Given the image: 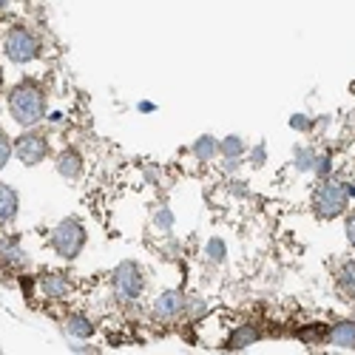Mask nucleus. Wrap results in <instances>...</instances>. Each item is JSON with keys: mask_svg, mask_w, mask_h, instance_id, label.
<instances>
[{"mask_svg": "<svg viewBox=\"0 0 355 355\" xmlns=\"http://www.w3.org/2000/svg\"><path fill=\"white\" fill-rule=\"evenodd\" d=\"M6 111L12 123L23 128H35L46 120L49 114V92L46 85L35 77H23L12 88H6Z\"/></svg>", "mask_w": 355, "mask_h": 355, "instance_id": "obj_1", "label": "nucleus"}, {"mask_svg": "<svg viewBox=\"0 0 355 355\" xmlns=\"http://www.w3.org/2000/svg\"><path fill=\"white\" fill-rule=\"evenodd\" d=\"M3 54H6V60L15 63V66L37 63L43 57V37L28 23L15 20L3 32Z\"/></svg>", "mask_w": 355, "mask_h": 355, "instance_id": "obj_2", "label": "nucleus"}, {"mask_svg": "<svg viewBox=\"0 0 355 355\" xmlns=\"http://www.w3.org/2000/svg\"><path fill=\"white\" fill-rule=\"evenodd\" d=\"M85 245H88V230L77 216L60 219L49 233V248L54 250L57 259H63V261H77L83 256Z\"/></svg>", "mask_w": 355, "mask_h": 355, "instance_id": "obj_3", "label": "nucleus"}, {"mask_svg": "<svg viewBox=\"0 0 355 355\" xmlns=\"http://www.w3.org/2000/svg\"><path fill=\"white\" fill-rule=\"evenodd\" d=\"M349 208V196H347V180L341 176H330V180H324L315 191H313V211L318 219L324 222H333L338 216H344Z\"/></svg>", "mask_w": 355, "mask_h": 355, "instance_id": "obj_4", "label": "nucleus"}, {"mask_svg": "<svg viewBox=\"0 0 355 355\" xmlns=\"http://www.w3.org/2000/svg\"><path fill=\"white\" fill-rule=\"evenodd\" d=\"M145 268L139 261L134 259H125L120 261L116 268L111 270V293H114V299L120 302V304H134L142 299V293H145Z\"/></svg>", "mask_w": 355, "mask_h": 355, "instance_id": "obj_5", "label": "nucleus"}, {"mask_svg": "<svg viewBox=\"0 0 355 355\" xmlns=\"http://www.w3.org/2000/svg\"><path fill=\"white\" fill-rule=\"evenodd\" d=\"M51 154V139L46 128H23L15 137V159L23 168H37L40 162H46Z\"/></svg>", "mask_w": 355, "mask_h": 355, "instance_id": "obj_6", "label": "nucleus"}, {"mask_svg": "<svg viewBox=\"0 0 355 355\" xmlns=\"http://www.w3.org/2000/svg\"><path fill=\"white\" fill-rule=\"evenodd\" d=\"M74 293V279L63 270H43L37 273V295L43 302H66Z\"/></svg>", "mask_w": 355, "mask_h": 355, "instance_id": "obj_7", "label": "nucleus"}, {"mask_svg": "<svg viewBox=\"0 0 355 355\" xmlns=\"http://www.w3.org/2000/svg\"><path fill=\"white\" fill-rule=\"evenodd\" d=\"M28 268V253L23 248L20 233H0V270L23 273Z\"/></svg>", "mask_w": 355, "mask_h": 355, "instance_id": "obj_8", "label": "nucleus"}, {"mask_svg": "<svg viewBox=\"0 0 355 355\" xmlns=\"http://www.w3.org/2000/svg\"><path fill=\"white\" fill-rule=\"evenodd\" d=\"M151 315L157 321H180L185 315V293L182 290H162L154 295V302H151Z\"/></svg>", "mask_w": 355, "mask_h": 355, "instance_id": "obj_9", "label": "nucleus"}, {"mask_svg": "<svg viewBox=\"0 0 355 355\" xmlns=\"http://www.w3.org/2000/svg\"><path fill=\"white\" fill-rule=\"evenodd\" d=\"M54 171L60 173L66 182H80L83 173H85V157L80 154V148L66 145L63 151L54 157Z\"/></svg>", "mask_w": 355, "mask_h": 355, "instance_id": "obj_10", "label": "nucleus"}, {"mask_svg": "<svg viewBox=\"0 0 355 355\" xmlns=\"http://www.w3.org/2000/svg\"><path fill=\"white\" fill-rule=\"evenodd\" d=\"M20 216V193L9 182H0V227L15 225Z\"/></svg>", "mask_w": 355, "mask_h": 355, "instance_id": "obj_11", "label": "nucleus"}, {"mask_svg": "<svg viewBox=\"0 0 355 355\" xmlns=\"http://www.w3.org/2000/svg\"><path fill=\"white\" fill-rule=\"evenodd\" d=\"M63 330H66V336L74 338V341H88V338L94 336L97 324H94L92 315H85V313H69L66 321H63Z\"/></svg>", "mask_w": 355, "mask_h": 355, "instance_id": "obj_12", "label": "nucleus"}, {"mask_svg": "<svg viewBox=\"0 0 355 355\" xmlns=\"http://www.w3.org/2000/svg\"><path fill=\"white\" fill-rule=\"evenodd\" d=\"M327 344L338 349H355V318H344L327 327Z\"/></svg>", "mask_w": 355, "mask_h": 355, "instance_id": "obj_13", "label": "nucleus"}, {"mask_svg": "<svg viewBox=\"0 0 355 355\" xmlns=\"http://www.w3.org/2000/svg\"><path fill=\"white\" fill-rule=\"evenodd\" d=\"M259 338H261V333H259L256 324H239V327H233L230 336H227V349L230 352H242V349L253 347Z\"/></svg>", "mask_w": 355, "mask_h": 355, "instance_id": "obj_14", "label": "nucleus"}, {"mask_svg": "<svg viewBox=\"0 0 355 355\" xmlns=\"http://www.w3.org/2000/svg\"><path fill=\"white\" fill-rule=\"evenodd\" d=\"M336 290L347 302H355V259H344L336 270Z\"/></svg>", "mask_w": 355, "mask_h": 355, "instance_id": "obj_15", "label": "nucleus"}, {"mask_svg": "<svg viewBox=\"0 0 355 355\" xmlns=\"http://www.w3.org/2000/svg\"><path fill=\"white\" fill-rule=\"evenodd\" d=\"M191 154H193V159H199V162H214V159H219V139L211 137V134H202V137L191 145Z\"/></svg>", "mask_w": 355, "mask_h": 355, "instance_id": "obj_16", "label": "nucleus"}, {"mask_svg": "<svg viewBox=\"0 0 355 355\" xmlns=\"http://www.w3.org/2000/svg\"><path fill=\"white\" fill-rule=\"evenodd\" d=\"M151 227H154L157 233H162V236H171V233H173V227H176V214L171 211V205L159 202L157 208L151 211Z\"/></svg>", "mask_w": 355, "mask_h": 355, "instance_id": "obj_17", "label": "nucleus"}, {"mask_svg": "<svg viewBox=\"0 0 355 355\" xmlns=\"http://www.w3.org/2000/svg\"><path fill=\"white\" fill-rule=\"evenodd\" d=\"M315 148L313 145H295L293 148V168L299 173H313V165H315Z\"/></svg>", "mask_w": 355, "mask_h": 355, "instance_id": "obj_18", "label": "nucleus"}, {"mask_svg": "<svg viewBox=\"0 0 355 355\" xmlns=\"http://www.w3.org/2000/svg\"><path fill=\"white\" fill-rule=\"evenodd\" d=\"M202 253H205V259H208L211 264H216V268L227 264V242L222 239V236H211V239L205 242Z\"/></svg>", "mask_w": 355, "mask_h": 355, "instance_id": "obj_19", "label": "nucleus"}, {"mask_svg": "<svg viewBox=\"0 0 355 355\" xmlns=\"http://www.w3.org/2000/svg\"><path fill=\"white\" fill-rule=\"evenodd\" d=\"M208 310H211V304H208L205 295H199V293L185 295V318L188 321H202L205 315H208Z\"/></svg>", "mask_w": 355, "mask_h": 355, "instance_id": "obj_20", "label": "nucleus"}, {"mask_svg": "<svg viewBox=\"0 0 355 355\" xmlns=\"http://www.w3.org/2000/svg\"><path fill=\"white\" fill-rule=\"evenodd\" d=\"M248 154V142L239 134H227L219 139V157H245Z\"/></svg>", "mask_w": 355, "mask_h": 355, "instance_id": "obj_21", "label": "nucleus"}, {"mask_svg": "<svg viewBox=\"0 0 355 355\" xmlns=\"http://www.w3.org/2000/svg\"><path fill=\"white\" fill-rule=\"evenodd\" d=\"M295 336H299L304 344H324V341H327V327L318 324V321H313V324H307V327L295 330Z\"/></svg>", "mask_w": 355, "mask_h": 355, "instance_id": "obj_22", "label": "nucleus"}, {"mask_svg": "<svg viewBox=\"0 0 355 355\" xmlns=\"http://www.w3.org/2000/svg\"><path fill=\"white\" fill-rule=\"evenodd\" d=\"M313 173H315V180H318V182L330 180V176L336 173V159H333V154H327V151L315 154V165H313Z\"/></svg>", "mask_w": 355, "mask_h": 355, "instance_id": "obj_23", "label": "nucleus"}, {"mask_svg": "<svg viewBox=\"0 0 355 355\" xmlns=\"http://www.w3.org/2000/svg\"><path fill=\"white\" fill-rule=\"evenodd\" d=\"M245 157H248V159H245V165H250L253 171L264 168V165H268V145H264V142H256V145H250Z\"/></svg>", "mask_w": 355, "mask_h": 355, "instance_id": "obj_24", "label": "nucleus"}, {"mask_svg": "<svg viewBox=\"0 0 355 355\" xmlns=\"http://www.w3.org/2000/svg\"><path fill=\"white\" fill-rule=\"evenodd\" d=\"M15 159V139L0 128V171H6V165Z\"/></svg>", "mask_w": 355, "mask_h": 355, "instance_id": "obj_25", "label": "nucleus"}, {"mask_svg": "<svg viewBox=\"0 0 355 355\" xmlns=\"http://www.w3.org/2000/svg\"><path fill=\"white\" fill-rule=\"evenodd\" d=\"M290 128L299 131V134H310V131H313V116L304 114V111H295V114L290 116Z\"/></svg>", "mask_w": 355, "mask_h": 355, "instance_id": "obj_26", "label": "nucleus"}, {"mask_svg": "<svg viewBox=\"0 0 355 355\" xmlns=\"http://www.w3.org/2000/svg\"><path fill=\"white\" fill-rule=\"evenodd\" d=\"M245 168V157H222L219 159V171L225 173V176H236Z\"/></svg>", "mask_w": 355, "mask_h": 355, "instance_id": "obj_27", "label": "nucleus"}, {"mask_svg": "<svg viewBox=\"0 0 355 355\" xmlns=\"http://www.w3.org/2000/svg\"><path fill=\"white\" fill-rule=\"evenodd\" d=\"M159 253L162 256H171V259H180L182 256V242L173 239V236H165V242L159 245Z\"/></svg>", "mask_w": 355, "mask_h": 355, "instance_id": "obj_28", "label": "nucleus"}, {"mask_svg": "<svg viewBox=\"0 0 355 355\" xmlns=\"http://www.w3.org/2000/svg\"><path fill=\"white\" fill-rule=\"evenodd\" d=\"M227 191L233 196H250V185L245 180H239V176H230V180H227Z\"/></svg>", "mask_w": 355, "mask_h": 355, "instance_id": "obj_29", "label": "nucleus"}, {"mask_svg": "<svg viewBox=\"0 0 355 355\" xmlns=\"http://www.w3.org/2000/svg\"><path fill=\"white\" fill-rule=\"evenodd\" d=\"M344 236H347L349 248H355V208L347 211V216H344Z\"/></svg>", "mask_w": 355, "mask_h": 355, "instance_id": "obj_30", "label": "nucleus"}, {"mask_svg": "<svg viewBox=\"0 0 355 355\" xmlns=\"http://www.w3.org/2000/svg\"><path fill=\"white\" fill-rule=\"evenodd\" d=\"M145 180L151 182V185H159V182H162V168H157V165H145Z\"/></svg>", "mask_w": 355, "mask_h": 355, "instance_id": "obj_31", "label": "nucleus"}, {"mask_svg": "<svg viewBox=\"0 0 355 355\" xmlns=\"http://www.w3.org/2000/svg\"><path fill=\"white\" fill-rule=\"evenodd\" d=\"M69 349L71 352H80V355H94L97 352L92 344H80V341H69Z\"/></svg>", "mask_w": 355, "mask_h": 355, "instance_id": "obj_32", "label": "nucleus"}, {"mask_svg": "<svg viewBox=\"0 0 355 355\" xmlns=\"http://www.w3.org/2000/svg\"><path fill=\"white\" fill-rule=\"evenodd\" d=\"M63 120H66L63 111H49V114H46V123H49V125H60Z\"/></svg>", "mask_w": 355, "mask_h": 355, "instance_id": "obj_33", "label": "nucleus"}, {"mask_svg": "<svg viewBox=\"0 0 355 355\" xmlns=\"http://www.w3.org/2000/svg\"><path fill=\"white\" fill-rule=\"evenodd\" d=\"M137 108H139L142 114H151V111H157V105H154V103H148V100H142V103H139Z\"/></svg>", "mask_w": 355, "mask_h": 355, "instance_id": "obj_34", "label": "nucleus"}, {"mask_svg": "<svg viewBox=\"0 0 355 355\" xmlns=\"http://www.w3.org/2000/svg\"><path fill=\"white\" fill-rule=\"evenodd\" d=\"M347 196H349V202H355V182L352 180H347Z\"/></svg>", "mask_w": 355, "mask_h": 355, "instance_id": "obj_35", "label": "nucleus"}, {"mask_svg": "<svg viewBox=\"0 0 355 355\" xmlns=\"http://www.w3.org/2000/svg\"><path fill=\"white\" fill-rule=\"evenodd\" d=\"M3 92H6V71L0 69V94H3Z\"/></svg>", "mask_w": 355, "mask_h": 355, "instance_id": "obj_36", "label": "nucleus"}, {"mask_svg": "<svg viewBox=\"0 0 355 355\" xmlns=\"http://www.w3.org/2000/svg\"><path fill=\"white\" fill-rule=\"evenodd\" d=\"M9 6H12V0H0V15H6Z\"/></svg>", "mask_w": 355, "mask_h": 355, "instance_id": "obj_37", "label": "nucleus"}]
</instances>
